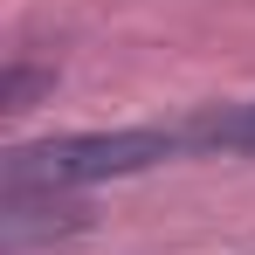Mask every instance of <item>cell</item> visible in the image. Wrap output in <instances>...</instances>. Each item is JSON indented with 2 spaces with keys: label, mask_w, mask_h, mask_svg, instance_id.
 I'll use <instances>...</instances> for the list:
<instances>
[{
  "label": "cell",
  "mask_w": 255,
  "mask_h": 255,
  "mask_svg": "<svg viewBox=\"0 0 255 255\" xmlns=\"http://www.w3.org/2000/svg\"><path fill=\"white\" fill-rule=\"evenodd\" d=\"M172 152H179V131H166V125L69 131V138H42V145H14L0 159V186L7 193H76V186L152 172V166H166Z\"/></svg>",
  "instance_id": "6da1fadb"
},
{
  "label": "cell",
  "mask_w": 255,
  "mask_h": 255,
  "mask_svg": "<svg viewBox=\"0 0 255 255\" xmlns=\"http://www.w3.org/2000/svg\"><path fill=\"white\" fill-rule=\"evenodd\" d=\"M179 145H186V152H235V159H249L255 152V97L193 111V118L179 125Z\"/></svg>",
  "instance_id": "7a4b0ae2"
},
{
  "label": "cell",
  "mask_w": 255,
  "mask_h": 255,
  "mask_svg": "<svg viewBox=\"0 0 255 255\" xmlns=\"http://www.w3.org/2000/svg\"><path fill=\"white\" fill-rule=\"evenodd\" d=\"M55 90V69L48 62H7V76H0V111L14 118V111H35V97Z\"/></svg>",
  "instance_id": "3957f363"
}]
</instances>
